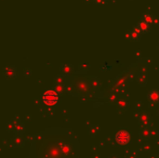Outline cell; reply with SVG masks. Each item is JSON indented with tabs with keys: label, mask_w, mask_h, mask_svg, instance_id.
<instances>
[{
	"label": "cell",
	"mask_w": 159,
	"mask_h": 158,
	"mask_svg": "<svg viewBox=\"0 0 159 158\" xmlns=\"http://www.w3.org/2000/svg\"><path fill=\"white\" fill-rule=\"evenodd\" d=\"M141 34H143V33H141V31L139 29L138 25L133 26V29L130 33V37L132 38V40L133 41H139L141 37Z\"/></svg>",
	"instance_id": "2"
},
{
	"label": "cell",
	"mask_w": 159,
	"mask_h": 158,
	"mask_svg": "<svg viewBox=\"0 0 159 158\" xmlns=\"http://www.w3.org/2000/svg\"><path fill=\"white\" fill-rule=\"evenodd\" d=\"M43 99H44V102H46L47 103L51 104V103H54L58 101V96L54 91L49 90L43 94Z\"/></svg>",
	"instance_id": "1"
},
{
	"label": "cell",
	"mask_w": 159,
	"mask_h": 158,
	"mask_svg": "<svg viewBox=\"0 0 159 158\" xmlns=\"http://www.w3.org/2000/svg\"><path fill=\"white\" fill-rule=\"evenodd\" d=\"M138 27H139V29L141 31V33H143V34L148 33L149 30H150V24H149V23H147L145 21H143V19L139 21Z\"/></svg>",
	"instance_id": "3"
},
{
	"label": "cell",
	"mask_w": 159,
	"mask_h": 158,
	"mask_svg": "<svg viewBox=\"0 0 159 158\" xmlns=\"http://www.w3.org/2000/svg\"><path fill=\"white\" fill-rule=\"evenodd\" d=\"M149 98L153 99V101H157V99H159V92L155 89L152 90L149 93Z\"/></svg>",
	"instance_id": "6"
},
{
	"label": "cell",
	"mask_w": 159,
	"mask_h": 158,
	"mask_svg": "<svg viewBox=\"0 0 159 158\" xmlns=\"http://www.w3.org/2000/svg\"><path fill=\"white\" fill-rule=\"evenodd\" d=\"M143 20L145 21L147 23H149V24H153V23H154V17L150 14L143 13Z\"/></svg>",
	"instance_id": "5"
},
{
	"label": "cell",
	"mask_w": 159,
	"mask_h": 158,
	"mask_svg": "<svg viewBox=\"0 0 159 158\" xmlns=\"http://www.w3.org/2000/svg\"><path fill=\"white\" fill-rule=\"evenodd\" d=\"M119 82L117 83V86H119V87H124V86H126L127 84V76L125 75V73L120 74V76H119Z\"/></svg>",
	"instance_id": "4"
}]
</instances>
